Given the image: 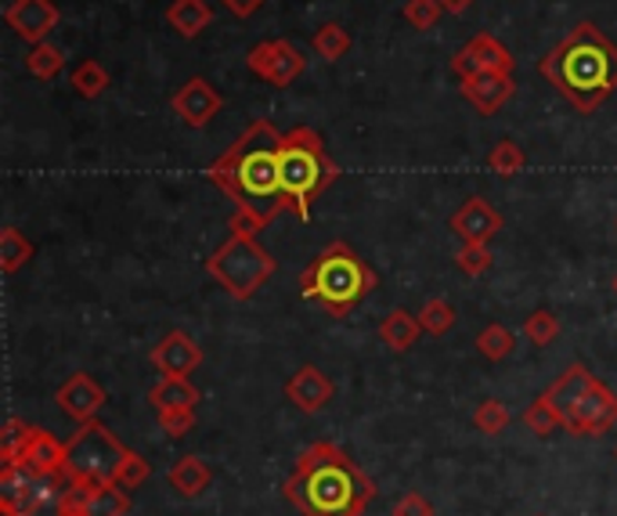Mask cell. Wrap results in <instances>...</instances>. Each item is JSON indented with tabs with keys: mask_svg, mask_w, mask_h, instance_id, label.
Listing matches in <instances>:
<instances>
[{
	"mask_svg": "<svg viewBox=\"0 0 617 516\" xmlns=\"http://www.w3.org/2000/svg\"><path fill=\"white\" fill-rule=\"evenodd\" d=\"M279 145H282L279 127L271 120H253L206 166V178L232 199L235 210H246L264 224L275 221L282 210H290L279 178Z\"/></svg>",
	"mask_w": 617,
	"mask_h": 516,
	"instance_id": "obj_1",
	"label": "cell"
},
{
	"mask_svg": "<svg viewBox=\"0 0 617 516\" xmlns=\"http://www.w3.org/2000/svg\"><path fill=\"white\" fill-rule=\"evenodd\" d=\"M282 495L304 516H362L376 498V484L333 441H318L296 458V473L282 484Z\"/></svg>",
	"mask_w": 617,
	"mask_h": 516,
	"instance_id": "obj_2",
	"label": "cell"
},
{
	"mask_svg": "<svg viewBox=\"0 0 617 516\" xmlns=\"http://www.w3.org/2000/svg\"><path fill=\"white\" fill-rule=\"evenodd\" d=\"M538 73L578 112H596L617 91V48L593 22H578L538 59Z\"/></svg>",
	"mask_w": 617,
	"mask_h": 516,
	"instance_id": "obj_3",
	"label": "cell"
},
{
	"mask_svg": "<svg viewBox=\"0 0 617 516\" xmlns=\"http://www.w3.org/2000/svg\"><path fill=\"white\" fill-rule=\"evenodd\" d=\"M300 290L333 318H347L372 290H380V275L351 242L336 239L300 271Z\"/></svg>",
	"mask_w": 617,
	"mask_h": 516,
	"instance_id": "obj_4",
	"label": "cell"
},
{
	"mask_svg": "<svg viewBox=\"0 0 617 516\" xmlns=\"http://www.w3.org/2000/svg\"><path fill=\"white\" fill-rule=\"evenodd\" d=\"M264 227L267 224L256 221L253 213L235 210L232 221H227V239L206 261L210 279H218L221 290L232 300H242V304L261 293V285L275 275V267H279L275 256H271L261 246V239H256V232H264Z\"/></svg>",
	"mask_w": 617,
	"mask_h": 516,
	"instance_id": "obj_5",
	"label": "cell"
},
{
	"mask_svg": "<svg viewBox=\"0 0 617 516\" xmlns=\"http://www.w3.org/2000/svg\"><path fill=\"white\" fill-rule=\"evenodd\" d=\"M279 178H282V195H285L290 213L296 221H311L314 199L340 178V166L328 160L325 141L314 127L300 123L290 134H282Z\"/></svg>",
	"mask_w": 617,
	"mask_h": 516,
	"instance_id": "obj_6",
	"label": "cell"
},
{
	"mask_svg": "<svg viewBox=\"0 0 617 516\" xmlns=\"http://www.w3.org/2000/svg\"><path fill=\"white\" fill-rule=\"evenodd\" d=\"M127 444L112 434L105 423H80V429L65 441V480L69 484H117Z\"/></svg>",
	"mask_w": 617,
	"mask_h": 516,
	"instance_id": "obj_7",
	"label": "cell"
},
{
	"mask_svg": "<svg viewBox=\"0 0 617 516\" xmlns=\"http://www.w3.org/2000/svg\"><path fill=\"white\" fill-rule=\"evenodd\" d=\"M65 477H51V473H37L26 463H4L0 466V506L4 516H22L37 506L65 498Z\"/></svg>",
	"mask_w": 617,
	"mask_h": 516,
	"instance_id": "obj_8",
	"label": "cell"
},
{
	"mask_svg": "<svg viewBox=\"0 0 617 516\" xmlns=\"http://www.w3.org/2000/svg\"><path fill=\"white\" fill-rule=\"evenodd\" d=\"M246 65H250L253 77L267 80L271 88H290V83H296L300 77H304L307 59L296 44L279 37V40H261L256 48H250Z\"/></svg>",
	"mask_w": 617,
	"mask_h": 516,
	"instance_id": "obj_9",
	"label": "cell"
},
{
	"mask_svg": "<svg viewBox=\"0 0 617 516\" xmlns=\"http://www.w3.org/2000/svg\"><path fill=\"white\" fill-rule=\"evenodd\" d=\"M614 426H617V394L599 380L564 423V429L574 437H599V434H610Z\"/></svg>",
	"mask_w": 617,
	"mask_h": 516,
	"instance_id": "obj_10",
	"label": "cell"
},
{
	"mask_svg": "<svg viewBox=\"0 0 617 516\" xmlns=\"http://www.w3.org/2000/svg\"><path fill=\"white\" fill-rule=\"evenodd\" d=\"M4 22L16 30L19 40H26V44H44V40L59 30L62 22V11L54 0H11V4L4 8Z\"/></svg>",
	"mask_w": 617,
	"mask_h": 516,
	"instance_id": "obj_11",
	"label": "cell"
},
{
	"mask_svg": "<svg viewBox=\"0 0 617 516\" xmlns=\"http://www.w3.org/2000/svg\"><path fill=\"white\" fill-rule=\"evenodd\" d=\"M62 506L83 516H127L131 513V495H127L123 484H69Z\"/></svg>",
	"mask_w": 617,
	"mask_h": 516,
	"instance_id": "obj_12",
	"label": "cell"
},
{
	"mask_svg": "<svg viewBox=\"0 0 617 516\" xmlns=\"http://www.w3.org/2000/svg\"><path fill=\"white\" fill-rule=\"evenodd\" d=\"M170 109H174L178 117L192 127V131H203V127L224 109V98L210 80L192 77L189 83H181L174 98H170Z\"/></svg>",
	"mask_w": 617,
	"mask_h": 516,
	"instance_id": "obj_13",
	"label": "cell"
},
{
	"mask_svg": "<svg viewBox=\"0 0 617 516\" xmlns=\"http://www.w3.org/2000/svg\"><path fill=\"white\" fill-rule=\"evenodd\" d=\"M448 227L463 242H484V246H492V239L506 227V217H502L484 195H469L466 203L452 213Z\"/></svg>",
	"mask_w": 617,
	"mask_h": 516,
	"instance_id": "obj_14",
	"label": "cell"
},
{
	"mask_svg": "<svg viewBox=\"0 0 617 516\" xmlns=\"http://www.w3.org/2000/svg\"><path fill=\"white\" fill-rule=\"evenodd\" d=\"M54 401H59L69 419L91 423L94 415L102 412V405H105V386L98 383L94 376H88V372H73V376H69L59 391H54Z\"/></svg>",
	"mask_w": 617,
	"mask_h": 516,
	"instance_id": "obj_15",
	"label": "cell"
},
{
	"mask_svg": "<svg viewBox=\"0 0 617 516\" xmlns=\"http://www.w3.org/2000/svg\"><path fill=\"white\" fill-rule=\"evenodd\" d=\"M149 362L160 368L163 376H189V372L203 365V347H199L184 328H174V333H166L160 343H155Z\"/></svg>",
	"mask_w": 617,
	"mask_h": 516,
	"instance_id": "obj_16",
	"label": "cell"
},
{
	"mask_svg": "<svg viewBox=\"0 0 617 516\" xmlns=\"http://www.w3.org/2000/svg\"><path fill=\"white\" fill-rule=\"evenodd\" d=\"M285 397H290V405H296L300 412L314 415L336 397V386L318 365H300L290 376V383H285Z\"/></svg>",
	"mask_w": 617,
	"mask_h": 516,
	"instance_id": "obj_17",
	"label": "cell"
},
{
	"mask_svg": "<svg viewBox=\"0 0 617 516\" xmlns=\"http://www.w3.org/2000/svg\"><path fill=\"white\" fill-rule=\"evenodd\" d=\"M458 91H463V98L481 117H495L513 98V73H492V69H484L477 77L458 80Z\"/></svg>",
	"mask_w": 617,
	"mask_h": 516,
	"instance_id": "obj_18",
	"label": "cell"
},
{
	"mask_svg": "<svg viewBox=\"0 0 617 516\" xmlns=\"http://www.w3.org/2000/svg\"><path fill=\"white\" fill-rule=\"evenodd\" d=\"M593 383H596V376H593V372H588L585 365H570V368L564 372V376H559V380L549 386V391H542V397L549 401L559 419L567 423V415H570L574 408H578V401H581L588 391H593Z\"/></svg>",
	"mask_w": 617,
	"mask_h": 516,
	"instance_id": "obj_19",
	"label": "cell"
},
{
	"mask_svg": "<svg viewBox=\"0 0 617 516\" xmlns=\"http://www.w3.org/2000/svg\"><path fill=\"white\" fill-rule=\"evenodd\" d=\"M19 463L26 466H33L37 473H51V477H65V444L48 434L44 426H37L33 429V441H30V448L22 452Z\"/></svg>",
	"mask_w": 617,
	"mask_h": 516,
	"instance_id": "obj_20",
	"label": "cell"
},
{
	"mask_svg": "<svg viewBox=\"0 0 617 516\" xmlns=\"http://www.w3.org/2000/svg\"><path fill=\"white\" fill-rule=\"evenodd\" d=\"M419 336H423L419 314H412V311H405V307L386 311V318L380 322V340H383L394 354L412 351L415 343H419Z\"/></svg>",
	"mask_w": 617,
	"mask_h": 516,
	"instance_id": "obj_21",
	"label": "cell"
},
{
	"mask_svg": "<svg viewBox=\"0 0 617 516\" xmlns=\"http://www.w3.org/2000/svg\"><path fill=\"white\" fill-rule=\"evenodd\" d=\"M166 484L174 487L181 498H195L213 484V469L199 455H181L178 463L166 469Z\"/></svg>",
	"mask_w": 617,
	"mask_h": 516,
	"instance_id": "obj_22",
	"label": "cell"
},
{
	"mask_svg": "<svg viewBox=\"0 0 617 516\" xmlns=\"http://www.w3.org/2000/svg\"><path fill=\"white\" fill-rule=\"evenodd\" d=\"M163 19H166V26L178 37L192 40L213 22V8H210V0H170V8H166Z\"/></svg>",
	"mask_w": 617,
	"mask_h": 516,
	"instance_id": "obj_23",
	"label": "cell"
},
{
	"mask_svg": "<svg viewBox=\"0 0 617 516\" xmlns=\"http://www.w3.org/2000/svg\"><path fill=\"white\" fill-rule=\"evenodd\" d=\"M149 405L160 408H195L199 405V386L189 376H163L149 391Z\"/></svg>",
	"mask_w": 617,
	"mask_h": 516,
	"instance_id": "obj_24",
	"label": "cell"
},
{
	"mask_svg": "<svg viewBox=\"0 0 617 516\" xmlns=\"http://www.w3.org/2000/svg\"><path fill=\"white\" fill-rule=\"evenodd\" d=\"M466 48H469L473 54H477L481 69H492V73H513L516 59H513L509 48L502 44L498 37H492V33H477Z\"/></svg>",
	"mask_w": 617,
	"mask_h": 516,
	"instance_id": "obj_25",
	"label": "cell"
},
{
	"mask_svg": "<svg viewBox=\"0 0 617 516\" xmlns=\"http://www.w3.org/2000/svg\"><path fill=\"white\" fill-rule=\"evenodd\" d=\"M33 256H37V246L19 232V227H4V232H0V267H4V275H16V271L30 264Z\"/></svg>",
	"mask_w": 617,
	"mask_h": 516,
	"instance_id": "obj_26",
	"label": "cell"
},
{
	"mask_svg": "<svg viewBox=\"0 0 617 516\" xmlns=\"http://www.w3.org/2000/svg\"><path fill=\"white\" fill-rule=\"evenodd\" d=\"M351 44L354 40L340 22H325V26H318V33H311V51L318 54L322 62H340L343 54L351 51Z\"/></svg>",
	"mask_w": 617,
	"mask_h": 516,
	"instance_id": "obj_27",
	"label": "cell"
},
{
	"mask_svg": "<svg viewBox=\"0 0 617 516\" xmlns=\"http://www.w3.org/2000/svg\"><path fill=\"white\" fill-rule=\"evenodd\" d=\"M69 83H73V91L80 98H88V102H94V98H102L105 88H109V69L98 62V59H83L73 73H69Z\"/></svg>",
	"mask_w": 617,
	"mask_h": 516,
	"instance_id": "obj_28",
	"label": "cell"
},
{
	"mask_svg": "<svg viewBox=\"0 0 617 516\" xmlns=\"http://www.w3.org/2000/svg\"><path fill=\"white\" fill-rule=\"evenodd\" d=\"M513 347H516V336L502 322L484 325L477 333V351H481V357H487V362H506Z\"/></svg>",
	"mask_w": 617,
	"mask_h": 516,
	"instance_id": "obj_29",
	"label": "cell"
},
{
	"mask_svg": "<svg viewBox=\"0 0 617 516\" xmlns=\"http://www.w3.org/2000/svg\"><path fill=\"white\" fill-rule=\"evenodd\" d=\"M26 69H30V77L37 80H54L65 69V54L62 48H54L51 40H44V44H33L30 54H26Z\"/></svg>",
	"mask_w": 617,
	"mask_h": 516,
	"instance_id": "obj_30",
	"label": "cell"
},
{
	"mask_svg": "<svg viewBox=\"0 0 617 516\" xmlns=\"http://www.w3.org/2000/svg\"><path fill=\"white\" fill-rule=\"evenodd\" d=\"M524 163H527V155H524V149L516 145V141H509V138H502L498 145L487 152V166H492V174H498V178H516L524 170Z\"/></svg>",
	"mask_w": 617,
	"mask_h": 516,
	"instance_id": "obj_31",
	"label": "cell"
},
{
	"mask_svg": "<svg viewBox=\"0 0 617 516\" xmlns=\"http://www.w3.org/2000/svg\"><path fill=\"white\" fill-rule=\"evenodd\" d=\"M33 429L26 419H8L4 423V434H0V458L4 463H19L22 452L30 448V441H33Z\"/></svg>",
	"mask_w": 617,
	"mask_h": 516,
	"instance_id": "obj_32",
	"label": "cell"
},
{
	"mask_svg": "<svg viewBox=\"0 0 617 516\" xmlns=\"http://www.w3.org/2000/svg\"><path fill=\"white\" fill-rule=\"evenodd\" d=\"M559 318L553 311H545V307H538V311H530L527 318H524V336L535 343V347H549V343H556L559 340Z\"/></svg>",
	"mask_w": 617,
	"mask_h": 516,
	"instance_id": "obj_33",
	"label": "cell"
},
{
	"mask_svg": "<svg viewBox=\"0 0 617 516\" xmlns=\"http://www.w3.org/2000/svg\"><path fill=\"white\" fill-rule=\"evenodd\" d=\"M455 318H458L455 307L448 304V300H441V296L426 300L423 311H419L423 333H429V336H444V333H452V328H455Z\"/></svg>",
	"mask_w": 617,
	"mask_h": 516,
	"instance_id": "obj_34",
	"label": "cell"
},
{
	"mask_svg": "<svg viewBox=\"0 0 617 516\" xmlns=\"http://www.w3.org/2000/svg\"><path fill=\"white\" fill-rule=\"evenodd\" d=\"M495 264V256H492V246H484V242H463V250L455 253V267L463 271L466 279H481L487 275Z\"/></svg>",
	"mask_w": 617,
	"mask_h": 516,
	"instance_id": "obj_35",
	"label": "cell"
},
{
	"mask_svg": "<svg viewBox=\"0 0 617 516\" xmlns=\"http://www.w3.org/2000/svg\"><path fill=\"white\" fill-rule=\"evenodd\" d=\"M513 423V415L506 408V401H498V397H487L477 405V412H473V426L481 429V434H502Z\"/></svg>",
	"mask_w": 617,
	"mask_h": 516,
	"instance_id": "obj_36",
	"label": "cell"
},
{
	"mask_svg": "<svg viewBox=\"0 0 617 516\" xmlns=\"http://www.w3.org/2000/svg\"><path fill=\"white\" fill-rule=\"evenodd\" d=\"M524 426L530 429V434H535V437H549L553 434V429H559V426H564V419H559V415H556V408L549 405V401H545L542 394L535 397V401H530V405H527V412H524Z\"/></svg>",
	"mask_w": 617,
	"mask_h": 516,
	"instance_id": "obj_37",
	"label": "cell"
},
{
	"mask_svg": "<svg viewBox=\"0 0 617 516\" xmlns=\"http://www.w3.org/2000/svg\"><path fill=\"white\" fill-rule=\"evenodd\" d=\"M441 16H444L441 0H405V22L412 26V30H419V33L434 30Z\"/></svg>",
	"mask_w": 617,
	"mask_h": 516,
	"instance_id": "obj_38",
	"label": "cell"
},
{
	"mask_svg": "<svg viewBox=\"0 0 617 516\" xmlns=\"http://www.w3.org/2000/svg\"><path fill=\"white\" fill-rule=\"evenodd\" d=\"M155 423H160V429L166 437L178 441L195 426V408H160L155 412Z\"/></svg>",
	"mask_w": 617,
	"mask_h": 516,
	"instance_id": "obj_39",
	"label": "cell"
},
{
	"mask_svg": "<svg viewBox=\"0 0 617 516\" xmlns=\"http://www.w3.org/2000/svg\"><path fill=\"white\" fill-rule=\"evenodd\" d=\"M149 473H152V466L145 463V455H138V452L127 448L123 463H120V473H117V484H123L127 492H131V487H141L149 480Z\"/></svg>",
	"mask_w": 617,
	"mask_h": 516,
	"instance_id": "obj_40",
	"label": "cell"
},
{
	"mask_svg": "<svg viewBox=\"0 0 617 516\" xmlns=\"http://www.w3.org/2000/svg\"><path fill=\"white\" fill-rule=\"evenodd\" d=\"M394 516H434V506L419 492H405L394 502Z\"/></svg>",
	"mask_w": 617,
	"mask_h": 516,
	"instance_id": "obj_41",
	"label": "cell"
},
{
	"mask_svg": "<svg viewBox=\"0 0 617 516\" xmlns=\"http://www.w3.org/2000/svg\"><path fill=\"white\" fill-rule=\"evenodd\" d=\"M221 4L232 11L235 19H250L253 11H261V4H267V0H221Z\"/></svg>",
	"mask_w": 617,
	"mask_h": 516,
	"instance_id": "obj_42",
	"label": "cell"
},
{
	"mask_svg": "<svg viewBox=\"0 0 617 516\" xmlns=\"http://www.w3.org/2000/svg\"><path fill=\"white\" fill-rule=\"evenodd\" d=\"M22 516H65V506L62 502H48V506H37V509L22 513Z\"/></svg>",
	"mask_w": 617,
	"mask_h": 516,
	"instance_id": "obj_43",
	"label": "cell"
},
{
	"mask_svg": "<svg viewBox=\"0 0 617 516\" xmlns=\"http://www.w3.org/2000/svg\"><path fill=\"white\" fill-rule=\"evenodd\" d=\"M441 4H444V11H452V16H463L473 0H441Z\"/></svg>",
	"mask_w": 617,
	"mask_h": 516,
	"instance_id": "obj_44",
	"label": "cell"
},
{
	"mask_svg": "<svg viewBox=\"0 0 617 516\" xmlns=\"http://www.w3.org/2000/svg\"><path fill=\"white\" fill-rule=\"evenodd\" d=\"M65 516H83V513H73V509H65Z\"/></svg>",
	"mask_w": 617,
	"mask_h": 516,
	"instance_id": "obj_45",
	"label": "cell"
},
{
	"mask_svg": "<svg viewBox=\"0 0 617 516\" xmlns=\"http://www.w3.org/2000/svg\"><path fill=\"white\" fill-rule=\"evenodd\" d=\"M614 293H617V275H614Z\"/></svg>",
	"mask_w": 617,
	"mask_h": 516,
	"instance_id": "obj_46",
	"label": "cell"
},
{
	"mask_svg": "<svg viewBox=\"0 0 617 516\" xmlns=\"http://www.w3.org/2000/svg\"><path fill=\"white\" fill-rule=\"evenodd\" d=\"M614 455H617V448H614Z\"/></svg>",
	"mask_w": 617,
	"mask_h": 516,
	"instance_id": "obj_47",
	"label": "cell"
}]
</instances>
